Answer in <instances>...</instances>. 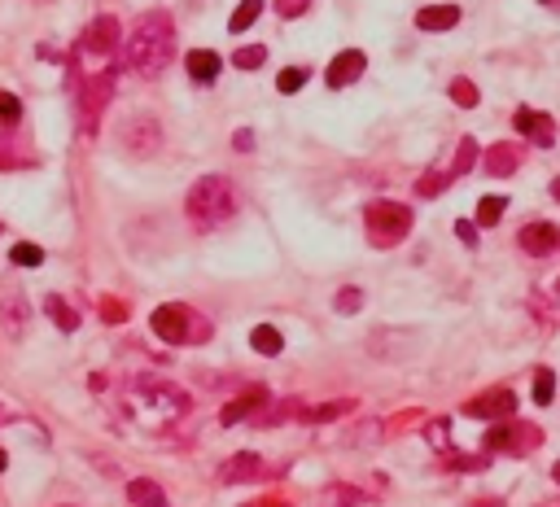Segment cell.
<instances>
[{"instance_id": "cell-1", "label": "cell", "mask_w": 560, "mask_h": 507, "mask_svg": "<svg viewBox=\"0 0 560 507\" xmlns=\"http://www.w3.org/2000/svg\"><path fill=\"white\" fill-rule=\"evenodd\" d=\"M171 57H175V27H171V18L166 13H145L132 27L127 44H123V66L136 79H158L171 66Z\"/></svg>"}, {"instance_id": "cell-2", "label": "cell", "mask_w": 560, "mask_h": 507, "mask_svg": "<svg viewBox=\"0 0 560 507\" xmlns=\"http://www.w3.org/2000/svg\"><path fill=\"white\" fill-rule=\"evenodd\" d=\"M184 214H189V223H193L198 232L223 228V223L237 214V189H232V180L202 175V180L189 189V197H184Z\"/></svg>"}, {"instance_id": "cell-3", "label": "cell", "mask_w": 560, "mask_h": 507, "mask_svg": "<svg viewBox=\"0 0 560 507\" xmlns=\"http://www.w3.org/2000/svg\"><path fill=\"white\" fill-rule=\"evenodd\" d=\"M150 324L166 346H202V342H210V333H215V328L206 324V315H198L193 306H184V302L158 306L150 315Z\"/></svg>"}, {"instance_id": "cell-4", "label": "cell", "mask_w": 560, "mask_h": 507, "mask_svg": "<svg viewBox=\"0 0 560 507\" xmlns=\"http://www.w3.org/2000/svg\"><path fill=\"white\" fill-rule=\"evenodd\" d=\"M363 232L377 250H394L411 232V210L399 202H372L363 210Z\"/></svg>"}, {"instance_id": "cell-5", "label": "cell", "mask_w": 560, "mask_h": 507, "mask_svg": "<svg viewBox=\"0 0 560 507\" xmlns=\"http://www.w3.org/2000/svg\"><path fill=\"white\" fill-rule=\"evenodd\" d=\"M118 149L127 157H153L162 149V123L153 118L150 109H136L118 123Z\"/></svg>"}, {"instance_id": "cell-6", "label": "cell", "mask_w": 560, "mask_h": 507, "mask_svg": "<svg viewBox=\"0 0 560 507\" xmlns=\"http://www.w3.org/2000/svg\"><path fill=\"white\" fill-rule=\"evenodd\" d=\"M110 97H114V66L88 70L84 93H79V127H84L88 136L101 127V114H105V105H110Z\"/></svg>"}, {"instance_id": "cell-7", "label": "cell", "mask_w": 560, "mask_h": 507, "mask_svg": "<svg viewBox=\"0 0 560 507\" xmlns=\"http://www.w3.org/2000/svg\"><path fill=\"white\" fill-rule=\"evenodd\" d=\"M420 350H425V337L420 333H403V328H377L368 337V355L381 358V363H411Z\"/></svg>"}, {"instance_id": "cell-8", "label": "cell", "mask_w": 560, "mask_h": 507, "mask_svg": "<svg viewBox=\"0 0 560 507\" xmlns=\"http://www.w3.org/2000/svg\"><path fill=\"white\" fill-rule=\"evenodd\" d=\"M543 442V429L525 424V420H495V429L486 433V451H508V455H530Z\"/></svg>"}, {"instance_id": "cell-9", "label": "cell", "mask_w": 560, "mask_h": 507, "mask_svg": "<svg viewBox=\"0 0 560 507\" xmlns=\"http://www.w3.org/2000/svg\"><path fill=\"white\" fill-rule=\"evenodd\" d=\"M123 44V31H118V18H110L101 13L97 22H88V31L79 36V57L84 61H105V57H114Z\"/></svg>"}, {"instance_id": "cell-10", "label": "cell", "mask_w": 560, "mask_h": 507, "mask_svg": "<svg viewBox=\"0 0 560 507\" xmlns=\"http://www.w3.org/2000/svg\"><path fill=\"white\" fill-rule=\"evenodd\" d=\"M464 415L468 420H512L516 415V394L512 390H486V394L464 403Z\"/></svg>"}, {"instance_id": "cell-11", "label": "cell", "mask_w": 560, "mask_h": 507, "mask_svg": "<svg viewBox=\"0 0 560 507\" xmlns=\"http://www.w3.org/2000/svg\"><path fill=\"white\" fill-rule=\"evenodd\" d=\"M31 324V306H27V294L13 289V285H0V328L4 337H22Z\"/></svg>"}, {"instance_id": "cell-12", "label": "cell", "mask_w": 560, "mask_h": 507, "mask_svg": "<svg viewBox=\"0 0 560 507\" xmlns=\"http://www.w3.org/2000/svg\"><path fill=\"white\" fill-rule=\"evenodd\" d=\"M363 70H368V57H363L359 49H346V52H337V57L329 61L324 84H329V88H351Z\"/></svg>"}, {"instance_id": "cell-13", "label": "cell", "mask_w": 560, "mask_h": 507, "mask_svg": "<svg viewBox=\"0 0 560 507\" xmlns=\"http://www.w3.org/2000/svg\"><path fill=\"white\" fill-rule=\"evenodd\" d=\"M516 245L525 254H534V258H548V254L560 250V228H552V223H525L516 232Z\"/></svg>"}, {"instance_id": "cell-14", "label": "cell", "mask_w": 560, "mask_h": 507, "mask_svg": "<svg viewBox=\"0 0 560 507\" xmlns=\"http://www.w3.org/2000/svg\"><path fill=\"white\" fill-rule=\"evenodd\" d=\"M512 123H516V132H521V136H530V141H534V145H543V149L556 141V123H552V114H539V109H516V118H512Z\"/></svg>"}, {"instance_id": "cell-15", "label": "cell", "mask_w": 560, "mask_h": 507, "mask_svg": "<svg viewBox=\"0 0 560 507\" xmlns=\"http://www.w3.org/2000/svg\"><path fill=\"white\" fill-rule=\"evenodd\" d=\"M267 398H272V394H267L263 385H250L246 394H237L232 403L219 411V420H223V424H241V420H250L255 411H263V406H267Z\"/></svg>"}, {"instance_id": "cell-16", "label": "cell", "mask_w": 560, "mask_h": 507, "mask_svg": "<svg viewBox=\"0 0 560 507\" xmlns=\"http://www.w3.org/2000/svg\"><path fill=\"white\" fill-rule=\"evenodd\" d=\"M219 481L223 486H246V481H263V459L250 455V451H241V455H232L223 468H219Z\"/></svg>"}, {"instance_id": "cell-17", "label": "cell", "mask_w": 560, "mask_h": 507, "mask_svg": "<svg viewBox=\"0 0 560 507\" xmlns=\"http://www.w3.org/2000/svg\"><path fill=\"white\" fill-rule=\"evenodd\" d=\"M136 385H141V390L150 394V403H153V406L162 403V406H171V411H189V394H184V390H175V385H166V381L141 376Z\"/></svg>"}, {"instance_id": "cell-18", "label": "cell", "mask_w": 560, "mask_h": 507, "mask_svg": "<svg viewBox=\"0 0 560 507\" xmlns=\"http://www.w3.org/2000/svg\"><path fill=\"white\" fill-rule=\"evenodd\" d=\"M456 22H459L456 4H425V9L416 13V27H420V31H451Z\"/></svg>"}, {"instance_id": "cell-19", "label": "cell", "mask_w": 560, "mask_h": 507, "mask_svg": "<svg viewBox=\"0 0 560 507\" xmlns=\"http://www.w3.org/2000/svg\"><path fill=\"white\" fill-rule=\"evenodd\" d=\"M127 499H132V507H171L166 503V490L158 481H150V477L127 481Z\"/></svg>"}, {"instance_id": "cell-20", "label": "cell", "mask_w": 560, "mask_h": 507, "mask_svg": "<svg viewBox=\"0 0 560 507\" xmlns=\"http://www.w3.org/2000/svg\"><path fill=\"white\" fill-rule=\"evenodd\" d=\"M355 411V398H333V403H315V406H303L298 420H311V424H329V420H342Z\"/></svg>"}, {"instance_id": "cell-21", "label": "cell", "mask_w": 560, "mask_h": 507, "mask_svg": "<svg viewBox=\"0 0 560 507\" xmlns=\"http://www.w3.org/2000/svg\"><path fill=\"white\" fill-rule=\"evenodd\" d=\"M516 166H521V153H516V145H508V141H504V145H491V149H486V171H491L495 180L512 175Z\"/></svg>"}, {"instance_id": "cell-22", "label": "cell", "mask_w": 560, "mask_h": 507, "mask_svg": "<svg viewBox=\"0 0 560 507\" xmlns=\"http://www.w3.org/2000/svg\"><path fill=\"white\" fill-rule=\"evenodd\" d=\"M219 70H223L219 52H210V49L189 52V79H193V84H210V79H219Z\"/></svg>"}, {"instance_id": "cell-23", "label": "cell", "mask_w": 560, "mask_h": 507, "mask_svg": "<svg viewBox=\"0 0 560 507\" xmlns=\"http://www.w3.org/2000/svg\"><path fill=\"white\" fill-rule=\"evenodd\" d=\"M45 310H49L53 319H57V328H61V333H75V328H79V315H75V306L66 302L61 294H49Z\"/></svg>"}, {"instance_id": "cell-24", "label": "cell", "mask_w": 560, "mask_h": 507, "mask_svg": "<svg viewBox=\"0 0 560 507\" xmlns=\"http://www.w3.org/2000/svg\"><path fill=\"white\" fill-rule=\"evenodd\" d=\"M477 157H482V145H477L473 136H464L456 145V157H451V175H468V171L477 166Z\"/></svg>"}, {"instance_id": "cell-25", "label": "cell", "mask_w": 560, "mask_h": 507, "mask_svg": "<svg viewBox=\"0 0 560 507\" xmlns=\"http://www.w3.org/2000/svg\"><path fill=\"white\" fill-rule=\"evenodd\" d=\"M250 346H255L258 355H280V350H285V337H280L272 324H258L255 333H250Z\"/></svg>"}, {"instance_id": "cell-26", "label": "cell", "mask_w": 560, "mask_h": 507, "mask_svg": "<svg viewBox=\"0 0 560 507\" xmlns=\"http://www.w3.org/2000/svg\"><path fill=\"white\" fill-rule=\"evenodd\" d=\"M258 13H263V0H241V4H237V13L228 18V31H237V36H241V31H250Z\"/></svg>"}, {"instance_id": "cell-27", "label": "cell", "mask_w": 560, "mask_h": 507, "mask_svg": "<svg viewBox=\"0 0 560 507\" xmlns=\"http://www.w3.org/2000/svg\"><path fill=\"white\" fill-rule=\"evenodd\" d=\"M504 210H508V202L491 193V197H482V202H477V223H486V228H495V223L504 219Z\"/></svg>"}, {"instance_id": "cell-28", "label": "cell", "mask_w": 560, "mask_h": 507, "mask_svg": "<svg viewBox=\"0 0 560 507\" xmlns=\"http://www.w3.org/2000/svg\"><path fill=\"white\" fill-rule=\"evenodd\" d=\"M447 180H451V171H425L420 184H416V193L420 197H438V193H447Z\"/></svg>"}, {"instance_id": "cell-29", "label": "cell", "mask_w": 560, "mask_h": 507, "mask_svg": "<svg viewBox=\"0 0 560 507\" xmlns=\"http://www.w3.org/2000/svg\"><path fill=\"white\" fill-rule=\"evenodd\" d=\"M552 398H556V372H548V367H543V372L534 376V403L548 406Z\"/></svg>"}, {"instance_id": "cell-30", "label": "cell", "mask_w": 560, "mask_h": 507, "mask_svg": "<svg viewBox=\"0 0 560 507\" xmlns=\"http://www.w3.org/2000/svg\"><path fill=\"white\" fill-rule=\"evenodd\" d=\"M263 61H267V49H263V44H250V49L232 52V66H237V70H258Z\"/></svg>"}, {"instance_id": "cell-31", "label": "cell", "mask_w": 560, "mask_h": 507, "mask_svg": "<svg viewBox=\"0 0 560 507\" xmlns=\"http://www.w3.org/2000/svg\"><path fill=\"white\" fill-rule=\"evenodd\" d=\"M303 84H306V66H285L280 70V79H276V88L289 97V93H303Z\"/></svg>"}, {"instance_id": "cell-32", "label": "cell", "mask_w": 560, "mask_h": 507, "mask_svg": "<svg viewBox=\"0 0 560 507\" xmlns=\"http://www.w3.org/2000/svg\"><path fill=\"white\" fill-rule=\"evenodd\" d=\"M451 101L473 109V105L482 101V93H477V84H468V79H451Z\"/></svg>"}, {"instance_id": "cell-33", "label": "cell", "mask_w": 560, "mask_h": 507, "mask_svg": "<svg viewBox=\"0 0 560 507\" xmlns=\"http://www.w3.org/2000/svg\"><path fill=\"white\" fill-rule=\"evenodd\" d=\"M18 118H22V101L13 93H0V127H18Z\"/></svg>"}, {"instance_id": "cell-34", "label": "cell", "mask_w": 560, "mask_h": 507, "mask_svg": "<svg viewBox=\"0 0 560 507\" xmlns=\"http://www.w3.org/2000/svg\"><path fill=\"white\" fill-rule=\"evenodd\" d=\"M333 306H337L342 315H355L359 306H363V289H355V285H346V289H342V294L333 298Z\"/></svg>"}, {"instance_id": "cell-35", "label": "cell", "mask_w": 560, "mask_h": 507, "mask_svg": "<svg viewBox=\"0 0 560 507\" xmlns=\"http://www.w3.org/2000/svg\"><path fill=\"white\" fill-rule=\"evenodd\" d=\"M13 262H22V267H40V262H45V250L31 245V241H18V245H13Z\"/></svg>"}, {"instance_id": "cell-36", "label": "cell", "mask_w": 560, "mask_h": 507, "mask_svg": "<svg viewBox=\"0 0 560 507\" xmlns=\"http://www.w3.org/2000/svg\"><path fill=\"white\" fill-rule=\"evenodd\" d=\"M451 468H459V472H477V468H486V459L482 455H459V451H451Z\"/></svg>"}, {"instance_id": "cell-37", "label": "cell", "mask_w": 560, "mask_h": 507, "mask_svg": "<svg viewBox=\"0 0 560 507\" xmlns=\"http://www.w3.org/2000/svg\"><path fill=\"white\" fill-rule=\"evenodd\" d=\"M101 319H105V324H123V319H127V306L114 302V298H105V302H101Z\"/></svg>"}, {"instance_id": "cell-38", "label": "cell", "mask_w": 560, "mask_h": 507, "mask_svg": "<svg viewBox=\"0 0 560 507\" xmlns=\"http://www.w3.org/2000/svg\"><path fill=\"white\" fill-rule=\"evenodd\" d=\"M306 4H311V0H276V13H280V18H303Z\"/></svg>"}, {"instance_id": "cell-39", "label": "cell", "mask_w": 560, "mask_h": 507, "mask_svg": "<svg viewBox=\"0 0 560 507\" xmlns=\"http://www.w3.org/2000/svg\"><path fill=\"white\" fill-rule=\"evenodd\" d=\"M456 237L464 241V245H477V228H473L468 219H459V223H456Z\"/></svg>"}, {"instance_id": "cell-40", "label": "cell", "mask_w": 560, "mask_h": 507, "mask_svg": "<svg viewBox=\"0 0 560 507\" xmlns=\"http://www.w3.org/2000/svg\"><path fill=\"white\" fill-rule=\"evenodd\" d=\"M250 145H255V136H250V132H237V149L250 153Z\"/></svg>"}, {"instance_id": "cell-41", "label": "cell", "mask_w": 560, "mask_h": 507, "mask_svg": "<svg viewBox=\"0 0 560 507\" xmlns=\"http://www.w3.org/2000/svg\"><path fill=\"white\" fill-rule=\"evenodd\" d=\"M250 507H289V503H280V499H263V503H250Z\"/></svg>"}, {"instance_id": "cell-42", "label": "cell", "mask_w": 560, "mask_h": 507, "mask_svg": "<svg viewBox=\"0 0 560 507\" xmlns=\"http://www.w3.org/2000/svg\"><path fill=\"white\" fill-rule=\"evenodd\" d=\"M552 197H556V202H560V180H552Z\"/></svg>"}, {"instance_id": "cell-43", "label": "cell", "mask_w": 560, "mask_h": 507, "mask_svg": "<svg viewBox=\"0 0 560 507\" xmlns=\"http://www.w3.org/2000/svg\"><path fill=\"white\" fill-rule=\"evenodd\" d=\"M552 481H556V486H560V463H556V468H552Z\"/></svg>"}, {"instance_id": "cell-44", "label": "cell", "mask_w": 560, "mask_h": 507, "mask_svg": "<svg viewBox=\"0 0 560 507\" xmlns=\"http://www.w3.org/2000/svg\"><path fill=\"white\" fill-rule=\"evenodd\" d=\"M4 463H9V455H4V451H0V472H4Z\"/></svg>"}, {"instance_id": "cell-45", "label": "cell", "mask_w": 560, "mask_h": 507, "mask_svg": "<svg viewBox=\"0 0 560 507\" xmlns=\"http://www.w3.org/2000/svg\"><path fill=\"white\" fill-rule=\"evenodd\" d=\"M556 289H560V285H556Z\"/></svg>"}]
</instances>
